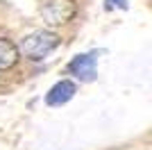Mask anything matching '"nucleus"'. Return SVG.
I'll use <instances>...</instances> for the list:
<instances>
[{
	"label": "nucleus",
	"mask_w": 152,
	"mask_h": 150,
	"mask_svg": "<svg viewBox=\"0 0 152 150\" xmlns=\"http://www.w3.org/2000/svg\"><path fill=\"white\" fill-rule=\"evenodd\" d=\"M57 46H59V37L55 32L37 30V32L27 34V37L20 41L18 52H23V55H25L27 59H32V62H43L52 50H57Z\"/></svg>",
	"instance_id": "obj_1"
},
{
	"label": "nucleus",
	"mask_w": 152,
	"mask_h": 150,
	"mask_svg": "<svg viewBox=\"0 0 152 150\" xmlns=\"http://www.w3.org/2000/svg\"><path fill=\"white\" fill-rule=\"evenodd\" d=\"M77 5L75 0H48L41 7V18L52 27H61L75 18Z\"/></svg>",
	"instance_id": "obj_2"
},
{
	"label": "nucleus",
	"mask_w": 152,
	"mask_h": 150,
	"mask_svg": "<svg viewBox=\"0 0 152 150\" xmlns=\"http://www.w3.org/2000/svg\"><path fill=\"white\" fill-rule=\"evenodd\" d=\"M68 73L75 75L82 82H93L98 75V52H84L77 55L73 62L68 64Z\"/></svg>",
	"instance_id": "obj_3"
},
{
	"label": "nucleus",
	"mask_w": 152,
	"mask_h": 150,
	"mask_svg": "<svg viewBox=\"0 0 152 150\" xmlns=\"http://www.w3.org/2000/svg\"><path fill=\"white\" fill-rule=\"evenodd\" d=\"M77 87H75V82H70V80H61L57 82L55 87L48 91V96H45V105L48 107H59V105H66L73 96H75Z\"/></svg>",
	"instance_id": "obj_4"
},
{
	"label": "nucleus",
	"mask_w": 152,
	"mask_h": 150,
	"mask_svg": "<svg viewBox=\"0 0 152 150\" xmlns=\"http://www.w3.org/2000/svg\"><path fill=\"white\" fill-rule=\"evenodd\" d=\"M18 48L14 41L0 37V71H12L18 64Z\"/></svg>",
	"instance_id": "obj_5"
},
{
	"label": "nucleus",
	"mask_w": 152,
	"mask_h": 150,
	"mask_svg": "<svg viewBox=\"0 0 152 150\" xmlns=\"http://www.w3.org/2000/svg\"><path fill=\"white\" fill-rule=\"evenodd\" d=\"M104 9L114 12V9H127V0H104Z\"/></svg>",
	"instance_id": "obj_6"
}]
</instances>
